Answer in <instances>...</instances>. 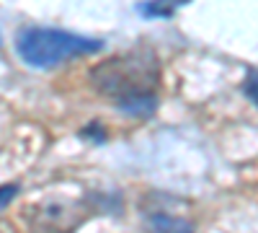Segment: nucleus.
Instances as JSON below:
<instances>
[{
  "label": "nucleus",
  "instance_id": "1",
  "mask_svg": "<svg viewBox=\"0 0 258 233\" xmlns=\"http://www.w3.org/2000/svg\"><path fill=\"white\" fill-rule=\"evenodd\" d=\"M93 86L116 99L129 114H147L155 107L158 88V60L150 52H126L101 62L91 73Z\"/></svg>",
  "mask_w": 258,
  "mask_h": 233
},
{
  "label": "nucleus",
  "instance_id": "2",
  "mask_svg": "<svg viewBox=\"0 0 258 233\" xmlns=\"http://www.w3.org/2000/svg\"><path fill=\"white\" fill-rule=\"evenodd\" d=\"M16 50L29 65L52 68L59 65L62 60L101 50V41L80 34H70V31H59V29H24L16 36Z\"/></svg>",
  "mask_w": 258,
  "mask_h": 233
},
{
  "label": "nucleus",
  "instance_id": "3",
  "mask_svg": "<svg viewBox=\"0 0 258 233\" xmlns=\"http://www.w3.org/2000/svg\"><path fill=\"white\" fill-rule=\"evenodd\" d=\"M145 233H194V225L176 215H150L145 223Z\"/></svg>",
  "mask_w": 258,
  "mask_h": 233
},
{
  "label": "nucleus",
  "instance_id": "4",
  "mask_svg": "<svg viewBox=\"0 0 258 233\" xmlns=\"http://www.w3.org/2000/svg\"><path fill=\"white\" fill-rule=\"evenodd\" d=\"M16 195H18V187L16 184H3V187H0V210H6Z\"/></svg>",
  "mask_w": 258,
  "mask_h": 233
},
{
  "label": "nucleus",
  "instance_id": "5",
  "mask_svg": "<svg viewBox=\"0 0 258 233\" xmlns=\"http://www.w3.org/2000/svg\"><path fill=\"white\" fill-rule=\"evenodd\" d=\"M245 94L258 104V73H250V75L245 78Z\"/></svg>",
  "mask_w": 258,
  "mask_h": 233
}]
</instances>
